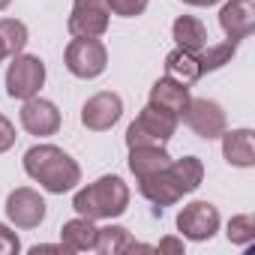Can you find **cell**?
Wrapping results in <instances>:
<instances>
[{"label": "cell", "mask_w": 255, "mask_h": 255, "mask_svg": "<svg viewBox=\"0 0 255 255\" xmlns=\"http://www.w3.org/2000/svg\"><path fill=\"white\" fill-rule=\"evenodd\" d=\"M201 180H204V162L198 156H183V159H171L156 174L141 177L138 180V192L150 204H156L162 210V207L177 204L183 195L195 192L201 186Z\"/></svg>", "instance_id": "obj_1"}, {"label": "cell", "mask_w": 255, "mask_h": 255, "mask_svg": "<svg viewBox=\"0 0 255 255\" xmlns=\"http://www.w3.org/2000/svg\"><path fill=\"white\" fill-rule=\"evenodd\" d=\"M24 171L30 180H36L45 192H54V195H63L81 183L78 162L54 144H33L24 153Z\"/></svg>", "instance_id": "obj_2"}, {"label": "cell", "mask_w": 255, "mask_h": 255, "mask_svg": "<svg viewBox=\"0 0 255 255\" xmlns=\"http://www.w3.org/2000/svg\"><path fill=\"white\" fill-rule=\"evenodd\" d=\"M72 207L78 216H87L93 222L96 219H117L129 207V186L117 174H105V177L87 183L84 189H78L72 198Z\"/></svg>", "instance_id": "obj_3"}, {"label": "cell", "mask_w": 255, "mask_h": 255, "mask_svg": "<svg viewBox=\"0 0 255 255\" xmlns=\"http://www.w3.org/2000/svg\"><path fill=\"white\" fill-rule=\"evenodd\" d=\"M177 114L156 108V105H144L141 114L132 120V126L126 129V144L129 147H144V144H168L174 129H177Z\"/></svg>", "instance_id": "obj_4"}, {"label": "cell", "mask_w": 255, "mask_h": 255, "mask_svg": "<svg viewBox=\"0 0 255 255\" xmlns=\"http://www.w3.org/2000/svg\"><path fill=\"white\" fill-rule=\"evenodd\" d=\"M63 60H66V69L75 75V78H99L108 66V48L96 39V36H75L66 51H63Z\"/></svg>", "instance_id": "obj_5"}, {"label": "cell", "mask_w": 255, "mask_h": 255, "mask_svg": "<svg viewBox=\"0 0 255 255\" xmlns=\"http://www.w3.org/2000/svg\"><path fill=\"white\" fill-rule=\"evenodd\" d=\"M45 84V63L33 54H12L6 69V96L9 99H30Z\"/></svg>", "instance_id": "obj_6"}, {"label": "cell", "mask_w": 255, "mask_h": 255, "mask_svg": "<svg viewBox=\"0 0 255 255\" xmlns=\"http://www.w3.org/2000/svg\"><path fill=\"white\" fill-rule=\"evenodd\" d=\"M183 123L189 129L204 138V141H213L225 132L228 126V117H225V108L216 102V99H207V96H198V99H189L186 108H183Z\"/></svg>", "instance_id": "obj_7"}, {"label": "cell", "mask_w": 255, "mask_h": 255, "mask_svg": "<svg viewBox=\"0 0 255 255\" xmlns=\"http://www.w3.org/2000/svg\"><path fill=\"white\" fill-rule=\"evenodd\" d=\"M177 231L186 240L204 243L219 231V210L210 201H192L177 213Z\"/></svg>", "instance_id": "obj_8"}, {"label": "cell", "mask_w": 255, "mask_h": 255, "mask_svg": "<svg viewBox=\"0 0 255 255\" xmlns=\"http://www.w3.org/2000/svg\"><path fill=\"white\" fill-rule=\"evenodd\" d=\"M108 18H111L108 0H75L66 27L72 36H96L99 39L108 30Z\"/></svg>", "instance_id": "obj_9"}, {"label": "cell", "mask_w": 255, "mask_h": 255, "mask_svg": "<svg viewBox=\"0 0 255 255\" xmlns=\"http://www.w3.org/2000/svg\"><path fill=\"white\" fill-rule=\"evenodd\" d=\"M6 219L15 228H39L45 219V198L30 189V186H18L6 195Z\"/></svg>", "instance_id": "obj_10"}, {"label": "cell", "mask_w": 255, "mask_h": 255, "mask_svg": "<svg viewBox=\"0 0 255 255\" xmlns=\"http://www.w3.org/2000/svg\"><path fill=\"white\" fill-rule=\"evenodd\" d=\"M123 117V99L111 90H102L96 96H90L81 108V123L90 132H105Z\"/></svg>", "instance_id": "obj_11"}, {"label": "cell", "mask_w": 255, "mask_h": 255, "mask_svg": "<svg viewBox=\"0 0 255 255\" xmlns=\"http://www.w3.org/2000/svg\"><path fill=\"white\" fill-rule=\"evenodd\" d=\"M18 117H21V126H24V129H27L30 135H39V138L54 135V132L60 129V111H57V105H54L51 99H42V96L24 99Z\"/></svg>", "instance_id": "obj_12"}, {"label": "cell", "mask_w": 255, "mask_h": 255, "mask_svg": "<svg viewBox=\"0 0 255 255\" xmlns=\"http://www.w3.org/2000/svg\"><path fill=\"white\" fill-rule=\"evenodd\" d=\"M219 27L231 42H243L255 30V3L252 0H228L219 9Z\"/></svg>", "instance_id": "obj_13"}, {"label": "cell", "mask_w": 255, "mask_h": 255, "mask_svg": "<svg viewBox=\"0 0 255 255\" xmlns=\"http://www.w3.org/2000/svg\"><path fill=\"white\" fill-rule=\"evenodd\" d=\"M222 156L234 168H252L255 165V147H252V129H225L222 135Z\"/></svg>", "instance_id": "obj_14"}, {"label": "cell", "mask_w": 255, "mask_h": 255, "mask_svg": "<svg viewBox=\"0 0 255 255\" xmlns=\"http://www.w3.org/2000/svg\"><path fill=\"white\" fill-rule=\"evenodd\" d=\"M192 96H189V87L186 84H180V81H174V78H159L153 87H150V105H156V108H165V111H171V114H183V108H186V102H189Z\"/></svg>", "instance_id": "obj_15"}, {"label": "cell", "mask_w": 255, "mask_h": 255, "mask_svg": "<svg viewBox=\"0 0 255 255\" xmlns=\"http://www.w3.org/2000/svg\"><path fill=\"white\" fill-rule=\"evenodd\" d=\"M171 162L165 144H144V147H129V171L135 174V180L156 174L159 168H165Z\"/></svg>", "instance_id": "obj_16"}, {"label": "cell", "mask_w": 255, "mask_h": 255, "mask_svg": "<svg viewBox=\"0 0 255 255\" xmlns=\"http://www.w3.org/2000/svg\"><path fill=\"white\" fill-rule=\"evenodd\" d=\"M96 243V225L87 216H75L60 228V246L66 252H87Z\"/></svg>", "instance_id": "obj_17"}, {"label": "cell", "mask_w": 255, "mask_h": 255, "mask_svg": "<svg viewBox=\"0 0 255 255\" xmlns=\"http://www.w3.org/2000/svg\"><path fill=\"white\" fill-rule=\"evenodd\" d=\"M171 33H174L177 48H183V51L198 54V51L207 45V27H204V21L195 18V15H180V18L171 24Z\"/></svg>", "instance_id": "obj_18"}, {"label": "cell", "mask_w": 255, "mask_h": 255, "mask_svg": "<svg viewBox=\"0 0 255 255\" xmlns=\"http://www.w3.org/2000/svg\"><path fill=\"white\" fill-rule=\"evenodd\" d=\"M165 75L180 81V84H195L201 78V66H198V54L192 51H183V48H174L168 57H165Z\"/></svg>", "instance_id": "obj_19"}, {"label": "cell", "mask_w": 255, "mask_h": 255, "mask_svg": "<svg viewBox=\"0 0 255 255\" xmlns=\"http://www.w3.org/2000/svg\"><path fill=\"white\" fill-rule=\"evenodd\" d=\"M129 243H132V234L123 225H105V228H96L93 252H99V255H123V252H129Z\"/></svg>", "instance_id": "obj_20"}, {"label": "cell", "mask_w": 255, "mask_h": 255, "mask_svg": "<svg viewBox=\"0 0 255 255\" xmlns=\"http://www.w3.org/2000/svg\"><path fill=\"white\" fill-rule=\"evenodd\" d=\"M237 54V42L225 39V42H216V45H204L198 51V66H201V75L204 72H216L222 69L225 63H231V57Z\"/></svg>", "instance_id": "obj_21"}, {"label": "cell", "mask_w": 255, "mask_h": 255, "mask_svg": "<svg viewBox=\"0 0 255 255\" xmlns=\"http://www.w3.org/2000/svg\"><path fill=\"white\" fill-rule=\"evenodd\" d=\"M30 33H27V24L18 21V18H0V42H3L6 54H21L24 45H27Z\"/></svg>", "instance_id": "obj_22"}, {"label": "cell", "mask_w": 255, "mask_h": 255, "mask_svg": "<svg viewBox=\"0 0 255 255\" xmlns=\"http://www.w3.org/2000/svg\"><path fill=\"white\" fill-rule=\"evenodd\" d=\"M225 237H228V243H234V246H249V243L255 240V219H252L249 213L231 216Z\"/></svg>", "instance_id": "obj_23"}, {"label": "cell", "mask_w": 255, "mask_h": 255, "mask_svg": "<svg viewBox=\"0 0 255 255\" xmlns=\"http://www.w3.org/2000/svg\"><path fill=\"white\" fill-rule=\"evenodd\" d=\"M147 3H150V0H108L111 12L120 15V18H135V15H141L147 9Z\"/></svg>", "instance_id": "obj_24"}, {"label": "cell", "mask_w": 255, "mask_h": 255, "mask_svg": "<svg viewBox=\"0 0 255 255\" xmlns=\"http://www.w3.org/2000/svg\"><path fill=\"white\" fill-rule=\"evenodd\" d=\"M15 252H21L18 234L12 228H6V225H0V255H15Z\"/></svg>", "instance_id": "obj_25"}, {"label": "cell", "mask_w": 255, "mask_h": 255, "mask_svg": "<svg viewBox=\"0 0 255 255\" xmlns=\"http://www.w3.org/2000/svg\"><path fill=\"white\" fill-rule=\"evenodd\" d=\"M12 144H15V126L9 117L0 114V153H6Z\"/></svg>", "instance_id": "obj_26"}, {"label": "cell", "mask_w": 255, "mask_h": 255, "mask_svg": "<svg viewBox=\"0 0 255 255\" xmlns=\"http://www.w3.org/2000/svg\"><path fill=\"white\" fill-rule=\"evenodd\" d=\"M156 252H171V255H183V237H162L159 246H153Z\"/></svg>", "instance_id": "obj_27"}, {"label": "cell", "mask_w": 255, "mask_h": 255, "mask_svg": "<svg viewBox=\"0 0 255 255\" xmlns=\"http://www.w3.org/2000/svg\"><path fill=\"white\" fill-rule=\"evenodd\" d=\"M30 252L39 255V252H66V249L60 243H36V246H30Z\"/></svg>", "instance_id": "obj_28"}, {"label": "cell", "mask_w": 255, "mask_h": 255, "mask_svg": "<svg viewBox=\"0 0 255 255\" xmlns=\"http://www.w3.org/2000/svg\"><path fill=\"white\" fill-rule=\"evenodd\" d=\"M186 6H213V3H219V0H183Z\"/></svg>", "instance_id": "obj_29"}, {"label": "cell", "mask_w": 255, "mask_h": 255, "mask_svg": "<svg viewBox=\"0 0 255 255\" xmlns=\"http://www.w3.org/2000/svg\"><path fill=\"white\" fill-rule=\"evenodd\" d=\"M9 3H12V0H0V12H3V9H6Z\"/></svg>", "instance_id": "obj_30"}, {"label": "cell", "mask_w": 255, "mask_h": 255, "mask_svg": "<svg viewBox=\"0 0 255 255\" xmlns=\"http://www.w3.org/2000/svg\"><path fill=\"white\" fill-rule=\"evenodd\" d=\"M6 57V48H3V42H0V60H3Z\"/></svg>", "instance_id": "obj_31"}]
</instances>
